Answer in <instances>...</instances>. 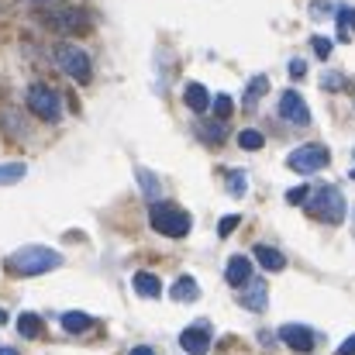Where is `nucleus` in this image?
Segmentation results:
<instances>
[{"label": "nucleus", "instance_id": "nucleus-21", "mask_svg": "<svg viewBox=\"0 0 355 355\" xmlns=\"http://www.w3.org/2000/svg\"><path fill=\"white\" fill-rule=\"evenodd\" d=\"M355 35V7H338V38L349 42Z\"/></svg>", "mask_w": 355, "mask_h": 355}, {"label": "nucleus", "instance_id": "nucleus-12", "mask_svg": "<svg viewBox=\"0 0 355 355\" xmlns=\"http://www.w3.org/2000/svg\"><path fill=\"white\" fill-rule=\"evenodd\" d=\"M225 279H228L232 286L248 283V279H252V259H248V255H232V259H228V269H225Z\"/></svg>", "mask_w": 355, "mask_h": 355}, {"label": "nucleus", "instance_id": "nucleus-2", "mask_svg": "<svg viewBox=\"0 0 355 355\" xmlns=\"http://www.w3.org/2000/svg\"><path fill=\"white\" fill-rule=\"evenodd\" d=\"M307 211L314 214V218H321V221H328V225H342L345 221V214H349V207H345V197H342V190L338 187H331V183H321L314 193H307Z\"/></svg>", "mask_w": 355, "mask_h": 355}, {"label": "nucleus", "instance_id": "nucleus-3", "mask_svg": "<svg viewBox=\"0 0 355 355\" xmlns=\"http://www.w3.org/2000/svg\"><path fill=\"white\" fill-rule=\"evenodd\" d=\"M52 55H55V66H59L69 80H76V83H90L94 66H90V55H87L80 45H73V42H59V45L52 49Z\"/></svg>", "mask_w": 355, "mask_h": 355}, {"label": "nucleus", "instance_id": "nucleus-17", "mask_svg": "<svg viewBox=\"0 0 355 355\" xmlns=\"http://www.w3.org/2000/svg\"><path fill=\"white\" fill-rule=\"evenodd\" d=\"M135 290H138V297L155 300V297L162 293V283H159V276H152V272H138V276H135Z\"/></svg>", "mask_w": 355, "mask_h": 355}, {"label": "nucleus", "instance_id": "nucleus-33", "mask_svg": "<svg viewBox=\"0 0 355 355\" xmlns=\"http://www.w3.org/2000/svg\"><path fill=\"white\" fill-rule=\"evenodd\" d=\"M335 355H355V335H352V338H345V342L338 345V352H335Z\"/></svg>", "mask_w": 355, "mask_h": 355}, {"label": "nucleus", "instance_id": "nucleus-38", "mask_svg": "<svg viewBox=\"0 0 355 355\" xmlns=\"http://www.w3.org/2000/svg\"><path fill=\"white\" fill-rule=\"evenodd\" d=\"M352 159H355V152H352Z\"/></svg>", "mask_w": 355, "mask_h": 355}, {"label": "nucleus", "instance_id": "nucleus-37", "mask_svg": "<svg viewBox=\"0 0 355 355\" xmlns=\"http://www.w3.org/2000/svg\"><path fill=\"white\" fill-rule=\"evenodd\" d=\"M35 3H45V0H35Z\"/></svg>", "mask_w": 355, "mask_h": 355}, {"label": "nucleus", "instance_id": "nucleus-31", "mask_svg": "<svg viewBox=\"0 0 355 355\" xmlns=\"http://www.w3.org/2000/svg\"><path fill=\"white\" fill-rule=\"evenodd\" d=\"M307 193H311V187H297V190H290V193H286V204H304V200H307Z\"/></svg>", "mask_w": 355, "mask_h": 355}, {"label": "nucleus", "instance_id": "nucleus-20", "mask_svg": "<svg viewBox=\"0 0 355 355\" xmlns=\"http://www.w3.org/2000/svg\"><path fill=\"white\" fill-rule=\"evenodd\" d=\"M138 183H141V193H145L152 204L162 197V187H159V176H155V173H148V169H138Z\"/></svg>", "mask_w": 355, "mask_h": 355}, {"label": "nucleus", "instance_id": "nucleus-5", "mask_svg": "<svg viewBox=\"0 0 355 355\" xmlns=\"http://www.w3.org/2000/svg\"><path fill=\"white\" fill-rule=\"evenodd\" d=\"M24 101H28V111L38 114L42 121H59L62 118V101H59V94H55L52 87H45V83H31Z\"/></svg>", "mask_w": 355, "mask_h": 355}, {"label": "nucleus", "instance_id": "nucleus-27", "mask_svg": "<svg viewBox=\"0 0 355 355\" xmlns=\"http://www.w3.org/2000/svg\"><path fill=\"white\" fill-rule=\"evenodd\" d=\"M321 87L331 90V94H335V90H345V76H342V73H324V76H321Z\"/></svg>", "mask_w": 355, "mask_h": 355}, {"label": "nucleus", "instance_id": "nucleus-14", "mask_svg": "<svg viewBox=\"0 0 355 355\" xmlns=\"http://www.w3.org/2000/svg\"><path fill=\"white\" fill-rule=\"evenodd\" d=\"M255 262L269 272H283L286 269V255L279 248H269V245H255Z\"/></svg>", "mask_w": 355, "mask_h": 355}, {"label": "nucleus", "instance_id": "nucleus-28", "mask_svg": "<svg viewBox=\"0 0 355 355\" xmlns=\"http://www.w3.org/2000/svg\"><path fill=\"white\" fill-rule=\"evenodd\" d=\"M211 104H214L218 118H228V114H232V97H228V94H218V97H214Z\"/></svg>", "mask_w": 355, "mask_h": 355}, {"label": "nucleus", "instance_id": "nucleus-1", "mask_svg": "<svg viewBox=\"0 0 355 355\" xmlns=\"http://www.w3.org/2000/svg\"><path fill=\"white\" fill-rule=\"evenodd\" d=\"M59 266H62V255L55 248H45V245H24L14 255H7L10 276H42V272H52Z\"/></svg>", "mask_w": 355, "mask_h": 355}, {"label": "nucleus", "instance_id": "nucleus-16", "mask_svg": "<svg viewBox=\"0 0 355 355\" xmlns=\"http://www.w3.org/2000/svg\"><path fill=\"white\" fill-rule=\"evenodd\" d=\"M62 328H66L69 335H83V331L94 328V318H90V314H80V311H66V314H62Z\"/></svg>", "mask_w": 355, "mask_h": 355}, {"label": "nucleus", "instance_id": "nucleus-29", "mask_svg": "<svg viewBox=\"0 0 355 355\" xmlns=\"http://www.w3.org/2000/svg\"><path fill=\"white\" fill-rule=\"evenodd\" d=\"M331 10H335L331 0H314V3H311V14H314V17H328Z\"/></svg>", "mask_w": 355, "mask_h": 355}, {"label": "nucleus", "instance_id": "nucleus-24", "mask_svg": "<svg viewBox=\"0 0 355 355\" xmlns=\"http://www.w3.org/2000/svg\"><path fill=\"white\" fill-rule=\"evenodd\" d=\"M197 131H200V138L204 141H214V145H221L225 141V121H218V124H197Z\"/></svg>", "mask_w": 355, "mask_h": 355}, {"label": "nucleus", "instance_id": "nucleus-8", "mask_svg": "<svg viewBox=\"0 0 355 355\" xmlns=\"http://www.w3.org/2000/svg\"><path fill=\"white\" fill-rule=\"evenodd\" d=\"M180 345H183L187 355H207V349H211V328H207V321H193L180 335Z\"/></svg>", "mask_w": 355, "mask_h": 355}, {"label": "nucleus", "instance_id": "nucleus-4", "mask_svg": "<svg viewBox=\"0 0 355 355\" xmlns=\"http://www.w3.org/2000/svg\"><path fill=\"white\" fill-rule=\"evenodd\" d=\"M148 225L159 232V235H169V238H183L190 232V214L187 211H180V207H173V204H152V211H148Z\"/></svg>", "mask_w": 355, "mask_h": 355}, {"label": "nucleus", "instance_id": "nucleus-9", "mask_svg": "<svg viewBox=\"0 0 355 355\" xmlns=\"http://www.w3.org/2000/svg\"><path fill=\"white\" fill-rule=\"evenodd\" d=\"M279 118L290 121V124H311V111H307V101L297 94V90H286L283 97H279Z\"/></svg>", "mask_w": 355, "mask_h": 355}, {"label": "nucleus", "instance_id": "nucleus-13", "mask_svg": "<svg viewBox=\"0 0 355 355\" xmlns=\"http://www.w3.org/2000/svg\"><path fill=\"white\" fill-rule=\"evenodd\" d=\"M183 101H187V107H190L193 114H204V111L211 107V94H207V87H204V83H187Z\"/></svg>", "mask_w": 355, "mask_h": 355}, {"label": "nucleus", "instance_id": "nucleus-23", "mask_svg": "<svg viewBox=\"0 0 355 355\" xmlns=\"http://www.w3.org/2000/svg\"><path fill=\"white\" fill-rule=\"evenodd\" d=\"M238 145H241V148H248V152H259V148L266 145V138H262V131L245 128V131H238Z\"/></svg>", "mask_w": 355, "mask_h": 355}, {"label": "nucleus", "instance_id": "nucleus-10", "mask_svg": "<svg viewBox=\"0 0 355 355\" xmlns=\"http://www.w3.org/2000/svg\"><path fill=\"white\" fill-rule=\"evenodd\" d=\"M279 342L290 349V352H311L314 349V331L307 324H283L279 328Z\"/></svg>", "mask_w": 355, "mask_h": 355}, {"label": "nucleus", "instance_id": "nucleus-15", "mask_svg": "<svg viewBox=\"0 0 355 355\" xmlns=\"http://www.w3.org/2000/svg\"><path fill=\"white\" fill-rule=\"evenodd\" d=\"M173 300H180V304H193V300H200V286H197V279H193V276H180V279L173 283Z\"/></svg>", "mask_w": 355, "mask_h": 355}, {"label": "nucleus", "instance_id": "nucleus-19", "mask_svg": "<svg viewBox=\"0 0 355 355\" xmlns=\"http://www.w3.org/2000/svg\"><path fill=\"white\" fill-rule=\"evenodd\" d=\"M266 90H269V76H252V80H248V90H245V97H241V104H245V107H255V101H259Z\"/></svg>", "mask_w": 355, "mask_h": 355}, {"label": "nucleus", "instance_id": "nucleus-36", "mask_svg": "<svg viewBox=\"0 0 355 355\" xmlns=\"http://www.w3.org/2000/svg\"><path fill=\"white\" fill-rule=\"evenodd\" d=\"M3 321H7V314H3V311H0V324H3Z\"/></svg>", "mask_w": 355, "mask_h": 355}, {"label": "nucleus", "instance_id": "nucleus-18", "mask_svg": "<svg viewBox=\"0 0 355 355\" xmlns=\"http://www.w3.org/2000/svg\"><path fill=\"white\" fill-rule=\"evenodd\" d=\"M28 176V166L24 162H3L0 166V187H14Z\"/></svg>", "mask_w": 355, "mask_h": 355}, {"label": "nucleus", "instance_id": "nucleus-25", "mask_svg": "<svg viewBox=\"0 0 355 355\" xmlns=\"http://www.w3.org/2000/svg\"><path fill=\"white\" fill-rule=\"evenodd\" d=\"M245 190H248V176L245 173H228V193L232 197H245Z\"/></svg>", "mask_w": 355, "mask_h": 355}, {"label": "nucleus", "instance_id": "nucleus-7", "mask_svg": "<svg viewBox=\"0 0 355 355\" xmlns=\"http://www.w3.org/2000/svg\"><path fill=\"white\" fill-rule=\"evenodd\" d=\"M45 24L52 31H62V35H76V31H87L90 28V17L76 7H59V10H49L45 14Z\"/></svg>", "mask_w": 355, "mask_h": 355}, {"label": "nucleus", "instance_id": "nucleus-22", "mask_svg": "<svg viewBox=\"0 0 355 355\" xmlns=\"http://www.w3.org/2000/svg\"><path fill=\"white\" fill-rule=\"evenodd\" d=\"M17 331H21V338H38L42 335V318L38 314H21L17 318Z\"/></svg>", "mask_w": 355, "mask_h": 355}, {"label": "nucleus", "instance_id": "nucleus-30", "mask_svg": "<svg viewBox=\"0 0 355 355\" xmlns=\"http://www.w3.org/2000/svg\"><path fill=\"white\" fill-rule=\"evenodd\" d=\"M238 221H241L238 214H232V218H225V221L218 225V235H221V238H228V235H232V232L238 228Z\"/></svg>", "mask_w": 355, "mask_h": 355}, {"label": "nucleus", "instance_id": "nucleus-11", "mask_svg": "<svg viewBox=\"0 0 355 355\" xmlns=\"http://www.w3.org/2000/svg\"><path fill=\"white\" fill-rule=\"evenodd\" d=\"M238 290H241L238 304H241L245 311H266V304H269V286H266L262 279H248V283H241Z\"/></svg>", "mask_w": 355, "mask_h": 355}, {"label": "nucleus", "instance_id": "nucleus-26", "mask_svg": "<svg viewBox=\"0 0 355 355\" xmlns=\"http://www.w3.org/2000/svg\"><path fill=\"white\" fill-rule=\"evenodd\" d=\"M311 49H314L321 59H328V55H331V49H335V42H331V38H324V35H314V38H311Z\"/></svg>", "mask_w": 355, "mask_h": 355}, {"label": "nucleus", "instance_id": "nucleus-6", "mask_svg": "<svg viewBox=\"0 0 355 355\" xmlns=\"http://www.w3.org/2000/svg\"><path fill=\"white\" fill-rule=\"evenodd\" d=\"M286 166L293 173H318L328 166V148L324 145H300L286 155Z\"/></svg>", "mask_w": 355, "mask_h": 355}, {"label": "nucleus", "instance_id": "nucleus-32", "mask_svg": "<svg viewBox=\"0 0 355 355\" xmlns=\"http://www.w3.org/2000/svg\"><path fill=\"white\" fill-rule=\"evenodd\" d=\"M304 73H307V62H304V59H290V76H293V80H300Z\"/></svg>", "mask_w": 355, "mask_h": 355}, {"label": "nucleus", "instance_id": "nucleus-34", "mask_svg": "<svg viewBox=\"0 0 355 355\" xmlns=\"http://www.w3.org/2000/svg\"><path fill=\"white\" fill-rule=\"evenodd\" d=\"M128 355H155V352H152L148 345H138V349H131V352H128Z\"/></svg>", "mask_w": 355, "mask_h": 355}, {"label": "nucleus", "instance_id": "nucleus-35", "mask_svg": "<svg viewBox=\"0 0 355 355\" xmlns=\"http://www.w3.org/2000/svg\"><path fill=\"white\" fill-rule=\"evenodd\" d=\"M0 355H17L14 349H7V345H0Z\"/></svg>", "mask_w": 355, "mask_h": 355}]
</instances>
